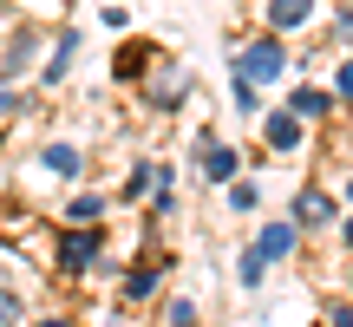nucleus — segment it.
<instances>
[{"label":"nucleus","mask_w":353,"mask_h":327,"mask_svg":"<svg viewBox=\"0 0 353 327\" xmlns=\"http://www.w3.org/2000/svg\"><path fill=\"white\" fill-rule=\"evenodd\" d=\"M262 275H268V262H262L255 249H242V262H236V281H242V288H262Z\"/></svg>","instance_id":"obj_14"},{"label":"nucleus","mask_w":353,"mask_h":327,"mask_svg":"<svg viewBox=\"0 0 353 327\" xmlns=\"http://www.w3.org/2000/svg\"><path fill=\"white\" fill-rule=\"evenodd\" d=\"M72 59H79V33H59V39H52V59H46V72H39V79H46V86H59V79L72 72Z\"/></svg>","instance_id":"obj_8"},{"label":"nucleus","mask_w":353,"mask_h":327,"mask_svg":"<svg viewBox=\"0 0 353 327\" xmlns=\"http://www.w3.org/2000/svg\"><path fill=\"white\" fill-rule=\"evenodd\" d=\"M341 99H353V59L341 66Z\"/></svg>","instance_id":"obj_20"},{"label":"nucleus","mask_w":353,"mask_h":327,"mask_svg":"<svg viewBox=\"0 0 353 327\" xmlns=\"http://www.w3.org/2000/svg\"><path fill=\"white\" fill-rule=\"evenodd\" d=\"M170 327H196V308H190V301H170Z\"/></svg>","instance_id":"obj_16"},{"label":"nucleus","mask_w":353,"mask_h":327,"mask_svg":"<svg viewBox=\"0 0 353 327\" xmlns=\"http://www.w3.org/2000/svg\"><path fill=\"white\" fill-rule=\"evenodd\" d=\"M334 33H341V39H347V46H353V7L341 13V20H334Z\"/></svg>","instance_id":"obj_19"},{"label":"nucleus","mask_w":353,"mask_h":327,"mask_svg":"<svg viewBox=\"0 0 353 327\" xmlns=\"http://www.w3.org/2000/svg\"><path fill=\"white\" fill-rule=\"evenodd\" d=\"M262 138H268V151H294V144H301V118H294V112H268L262 118Z\"/></svg>","instance_id":"obj_6"},{"label":"nucleus","mask_w":353,"mask_h":327,"mask_svg":"<svg viewBox=\"0 0 353 327\" xmlns=\"http://www.w3.org/2000/svg\"><path fill=\"white\" fill-rule=\"evenodd\" d=\"M294 236H301L294 223H268L262 236H255V255H262V262H281V255H294Z\"/></svg>","instance_id":"obj_7"},{"label":"nucleus","mask_w":353,"mask_h":327,"mask_svg":"<svg viewBox=\"0 0 353 327\" xmlns=\"http://www.w3.org/2000/svg\"><path fill=\"white\" fill-rule=\"evenodd\" d=\"M196 164H203V177H210V184H229V177H242L236 144H223L216 131H196Z\"/></svg>","instance_id":"obj_2"},{"label":"nucleus","mask_w":353,"mask_h":327,"mask_svg":"<svg viewBox=\"0 0 353 327\" xmlns=\"http://www.w3.org/2000/svg\"><path fill=\"white\" fill-rule=\"evenodd\" d=\"M72 216H79V223H99V216H105V197H92V190H79V197H72Z\"/></svg>","instance_id":"obj_15"},{"label":"nucleus","mask_w":353,"mask_h":327,"mask_svg":"<svg viewBox=\"0 0 353 327\" xmlns=\"http://www.w3.org/2000/svg\"><path fill=\"white\" fill-rule=\"evenodd\" d=\"M327 327H353V301H341V308H327Z\"/></svg>","instance_id":"obj_17"},{"label":"nucleus","mask_w":353,"mask_h":327,"mask_svg":"<svg viewBox=\"0 0 353 327\" xmlns=\"http://www.w3.org/2000/svg\"><path fill=\"white\" fill-rule=\"evenodd\" d=\"M347 197H353V177H347Z\"/></svg>","instance_id":"obj_23"},{"label":"nucleus","mask_w":353,"mask_h":327,"mask_svg":"<svg viewBox=\"0 0 353 327\" xmlns=\"http://www.w3.org/2000/svg\"><path fill=\"white\" fill-rule=\"evenodd\" d=\"M183 92H190V79H183V72H176V79H151V105H157V112H170Z\"/></svg>","instance_id":"obj_11"},{"label":"nucleus","mask_w":353,"mask_h":327,"mask_svg":"<svg viewBox=\"0 0 353 327\" xmlns=\"http://www.w3.org/2000/svg\"><path fill=\"white\" fill-rule=\"evenodd\" d=\"M39 327H72V321H39Z\"/></svg>","instance_id":"obj_22"},{"label":"nucleus","mask_w":353,"mask_h":327,"mask_svg":"<svg viewBox=\"0 0 353 327\" xmlns=\"http://www.w3.org/2000/svg\"><path fill=\"white\" fill-rule=\"evenodd\" d=\"M341 242H347V249H353V216H347V223H341Z\"/></svg>","instance_id":"obj_21"},{"label":"nucleus","mask_w":353,"mask_h":327,"mask_svg":"<svg viewBox=\"0 0 353 327\" xmlns=\"http://www.w3.org/2000/svg\"><path fill=\"white\" fill-rule=\"evenodd\" d=\"M236 79H249V86H262V79H281L288 72V46H281L275 33L268 39H249V46H236V66H229Z\"/></svg>","instance_id":"obj_1"},{"label":"nucleus","mask_w":353,"mask_h":327,"mask_svg":"<svg viewBox=\"0 0 353 327\" xmlns=\"http://www.w3.org/2000/svg\"><path fill=\"white\" fill-rule=\"evenodd\" d=\"M288 112H294V118H327V112H334V99H327L321 86H301V92L288 99Z\"/></svg>","instance_id":"obj_9"},{"label":"nucleus","mask_w":353,"mask_h":327,"mask_svg":"<svg viewBox=\"0 0 353 327\" xmlns=\"http://www.w3.org/2000/svg\"><path fill=\"white\" fill-rule=\"evenodd\" d=\"M46 170H59V177H79V170H85L79 144H46Z\"/></svg>","instance_id":"obj_10"},{"label":"nucleus","mask_w":353,"mask_h":327,"mask_svg":"<svg viewBox=\"0 0 353 327\" xmlns=\"http://www.w3.org/2000/svg\"><path fill=\"white\" fill-rule=\"evenodd\" d=\"M321 223H334V197L321 184H307L301 197H294V229H321Z\"/></svg>","instance_id":"obj_4"},{"label":"nucleus","mask_w":353,"mask_h":327,"mask_svg":"<svg viewBox=\"0 0 353 327\" xmlns=\"http://www.w3.org/2000/svg\"><path fill=\"white\" fill-rule=\"evenodd\" d=\"M99 242H105V236H99L92 223H85V229H72V236L59 242V268H65V275H79V268H92V255H99Z\"/></svg>","instance_id":"obj_3"},{"label":"nucleus","mask_w":353,"mask_h":327,"mask_svg":"<svg viewBox=\"0 0 353 327\" xmlns=\"http://www.w3.org/2000/svg\"><path fill=\"white\" fill-rule=\"evenodd\" d=\"M151 288H157V262H138V268L125 275V295H131V301H144Z\"/></svg>","instance_id":"obj_12"},{"label":"nucleus","mask_w":353,"mask_h":327,"mask_svg":"<svg viewBox=\"0 0 353 327\" xmlns=\"http://www.w3.org/2000/svg\"><path fill=\"white\" fill-rule=\"evenodd\" d=\"M7 321H20V295H0V327Z\"/></svg>","instance_id":"obj_18"},{"label":"nucleus","mask_w":353,"mask_h":327,"mask_svg":"<svg viewBox=\"0 0 353 327\" xmlns=\"http://www.w3.org/2000/svg\"><path fill=\"white\" fill-rule=\"evenodd\" d=\"M307 20H314V0H268V26H275V39L294 33V26H307Z\"/></svg>","instance_id":"obj_5"},{"label":"nucleus","mask_w":353,"mask_h":327,"mask_svg":"<svg viewBox=\"0 0 353 327\" xmlns=\"http://www.w3.org/2000/svg\"><path fill=\"white\" fill-rule=\"evenodd\" d=\"M157 177H164V170H157V164H138V170L125 177V203H138L144 190H157Z\"/></svg>","instance_id":"obj_13"}]
</instances>
